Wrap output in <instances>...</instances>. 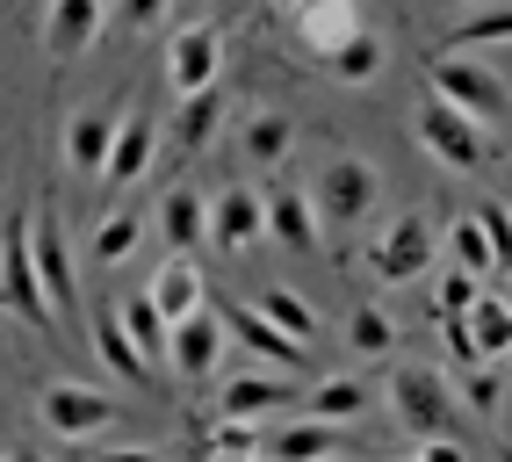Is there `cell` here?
<instances>
[{
    "instance_id": "cell-1",
    "label": "cell",
    "mask_w": 512,
    "mask_h": 462,
    "mask_svg": "<svg viewBox=\"0 0 512 462\" xmlns=\"http://www.w3.org/2000/svg\"><path fill=\"white\" fill-rule=\"evenodd\" d=\"M426 80H433L440 102H455V109H462V116H476V123H505V116H512V87L491 73L484 58L433 51V58H426Z\"/></svg>"
},
{
    "instance_id": "cell-2",
    "label": "cell",
    "mask_w": 512,
    "mask_h": 462,
    "mask_svg": "<svg viewBox=\"0 0 512 462\" xmlns=\"http://www.w3.org/2000/svg\"><path fill=\"white\" fill-rule=\"evenodd\" d=\"M419 138H426V152L440 159V167H455V174H484L498 159V145L484 138V123L462 116L455 102H440V94L419 102Z\"/></svg>"
},
{
    "instance_id": "cell-3",
    "label": "cell",
    "mask_w": 512,
    "mask_h": 462,
    "mask_svg": "<svg viewBox=\"0 0 512 462\" xmlns=\"http://www.w3.org/2000/svg\"><path fill=\"white\" fill-rule=\"evenodd\" d=\"M375 195H383V174H375L368 159L339 152V159H325V174H318V188H311V210H318L325 231H354V224L375 210Z\"/></svg>"
},
{
    "instance_id": "cell-4",
    "label": "cell",
    "mask_w": 512,
    "mask_h": 462,
    "mask_svg": "<svg viewBox=\"0 0 512 462\" xmlns=\"http://www.w3.org/2000/svg\"><path fill=\"white\" fill-rule=\"evenodd\" d=\"M0 304H8L22 325L51 333V289L37 275V253H29V217H15L8 239H0Z\"/></svg>"
},
{
    "instance_id": "cell-5",
    "label": "cell",
    "mask_w": 512,
    "mask_h": 462,
    "mask_svg": "<svg viewBox=\"0 0 512 462\" xmlns=\"http://www.w3.org/2000/svg\"><path fill=\"white\" fill-rule=\"evenodd\" d=\"M390 405H397L404 426H412V441L455 434V383L440 369H397L390 376Z\"/></svg>"
},
{
    "instance_id": "cell-6",
    "label": "cell",
    "mask_w": 512,
    "mask_h": 462,
    "mask_svg": "<svg viewBox=\"0 0 512 462\" xmlns=\"http://www.w3.org/2000/svg\"><path fill=\"white\" fill-rule=\"evenodd\" d=\"M433 246H440V231L412 210V217H397V224L375 231L368 268H375V282H419V275L433 268Z\"/></svg>"
},
{
    "instance_id": "cell-7",
    "label": "cell",
    "mask_w": 512,
    "mask_h": 462,
    "mask_svg": "<svg viewBox=\"0 0 512 462\" xmlns=\"http://www.w3.org/2000/svg\"><path fill=\"white\" fill-rule=\"evenodd\" d=\"M29 253H37V275H44V289H51V304L73 311V304H80V268H73V246H65L58 203H44L37 217H29Z\"/></svg>"
},
{
    "instance_id": "cell-8",
    "label": "cell",
    "mask_w": 512,
    "mask_h": 462,
    "mask_svg": "<svg viewBox=\"0 0 512 462\" xmlns=\"http://www.w3.org/2000/svg\"><path fill=\"white\" fill-rule=\"evenodd\" d=\"M37 412H44V426L58 441H87V434H101V426L116 419L109 390H94V383H51L37 398Z\"/></svg>"
},
{
    "instance_id": "cell-9",
    "label": "cell",
    "mask_w": 512,
    "mask_h": 462,
    "mask_svg": "<svg viewBox=\"0 0 512 462\" xmlns=\"http://www.w3.org/2000/svg\"><path fill=\"white\" fill-rule=\"evenodd\" d=\"M224 325H231V340L246 347V354H260V361H282L289 376L303 369V361H311V347H303L296 333H282V325L267 318L260 304H224Z\"/></svg>"
},
{
    "instance_id": "cell-10",
    "label": "cell",
    "mask_w": 512,
    "mask_h": 462,
    "mask_svg": "<svg viewBox=\"0 0 512 462\" xmlns=\"http://www.w3.org/2000/svg\"><path fill=\"white\" fill-rule=\"evenodd\" d=\"M224 340H231V325H224V311H188V318H174V369L188 376V383H202V376H217V354H224Z\"/></svg>"
},
{
    "instance_id": "cell-11",
    "label": "cell",
    "mask_w": 512,
    "mask_h": 462,
    "mask_svg": "<svg viewBox=\"0 0 512 462\" xmlns=\"http://www.w3.org/2000/svg\"><path fill=\"white\" fill-rule=\"evenodd\" d=\"M217 22H181L174 29V51H166V80H174L181 94H195V87H210L217 80Z\"/></svg>"
},
{
    "instance_id": "cell-12",
    "label": "cell",
    "mask_w": 512,
    "mask_h": 462,
    "mask_svg": "<svg viewBox=\"0 0 512 462\" xmlns=\"http://www.w3.org/2000/svg\"><path fill=\"white\" fill-rule=\"evenodd\" d=\"M87 340H94V354L109 361V369L130 383V390H145L152 383V354L130 340V325H123V311H94V325H87Z\"/></svg>"
},
{
    "instance_id": "cell-13",
    "label": "cell",
    "mask_w": 512,
    "mask_h": 462,
    "mask_svg": "<svg viewBox=\"0 0 512 462\" xmlns=\"http://www.w3.org/2000/svg\"><path fill=\"white\" fill-rule=\"evenodd\" d=\"M94 37H101V0H51V8H44V51L58 65L80 58Z\"/></svg>"
},
{
    "instance_id": "cell-14",
    "label": "cell",
    "mask_w": 512,
    "mask_h": 462,
    "mask_svg": "<svg viewBox=\"0 0 512 462\" xmlns=\"http://www.w3.org/2000/svg\"><path fill=\"white\" fill-rule=\"evenodd\" d=\"M260 231H267V195H253V188H224L217 203H210V239H217L224 253L253 246Z\"/></svg>"
},
{
    "instance_id": "cell-15",
    "label": "cell",
    "mask_w": 512,
    "mask_h": 462,
    "mask_svg": "<svg viewBox=\"0 0 512 462\" xmlns=\"http://www.w3.org/2000/svg\"><path fill=\"white\" fill-rule=\"evenodd\" d=\"M116 123H123V116H109V109H80L73 123H65V159H73V174H94V181H101L109 145H116Z\"/></svg>"
},
{
    "instance_id": "cell-16",
    "label": "cell",
    "mask_w": 512,
    "mask_h": 462,
    "mask_svg": "<svg viewBox=\"0 0 512 462\" xmlns=\"http://www.w3.org/2000/svg\"><path fill=\"white\" fill-rule=\"evenodd\" d=\"M275 405H296L289 369L282 376H224V390H217V412H231V419H260Z\"/></svg>"
},
{
    "instance_id": "cell-17",
    "label": "cell",
    "mask_w": 512,
    "mask_h": 462,
    "mask_svg": "<svg viewBox=\"0 0 512 462\" xmlns=\"http://www.w3.org/2000/svg\"><path fill=\"white\" fill-rule=\"evenodd\" d=\"M267 231L289 246V253H311L318 246V210L303 188H267Z\"/></svg>"
},
{
    "instance_id": "cell-18",
    "label": "cell",
    "mask_w": 512,
    "mask_h": 462,
    "mask_svg": "<svg viewBox=\"0 0 512 462\" xmlns=\"http://www.w3.org/2000/svg\"><path fill=\"white\" fill-rule=\"evenodd\" d=\"M152 145H159L152 116H123V123H116V145H109V167H101V181L130 188V181H138V174L152 167Z\"/></svg>"
},
{
    "instance_id": "cell-19",
    "label": "cell",
    "mask_w": 512,
    "mask_h": 462,
    "mask_svg": "<svg viewBox=\"0 0 512 462\" xmlns=\"http://www.w3.org/2000/svg\"><path fill=\"white\" fill-rule=\"evenodd\" d=\"M159 231H166L174 253H188L195 239H210V203H202L195 188H166L159 195Z\"/></svg>"
},
{
    "instance_id": "cell-20",
    "label": "cell",
    "mask_w": 512,
    "mask_h": 462,
    "mask_svg": "<svg viewBox=\"0 0 512 462\" xmlns=\"http://www.w3.org/2000/svg\"><path fill=\"white\" fill-rule=\"evenodd\" d=\"M145 289H152V304L166 311V325H174V318H188V311L202 304V275H195V260H181V253H174V260H159Z\"/></svg>"
},
{
    "instance_id": "cell-21",
    "label": "cell",
    "mask_w": 512,
    "mask_h": 462,
    "mask_svg": "<svg viewBox=\"0 0 512 462\" xmlns=\"http://www.w3.org/2000/svg\"><path fill=\"white\" fill-rule=\"evenodd\" d=\"M217 123H224V87L210 80V87H195V94H181V152H202L217 138Z\"/></svg>"
},
{
    "instance_id": "cell-22",
    "label": "cell",
    "mask_w": 512,
    "mask_h": 462,
    "mask_svg": "<svg viewBox=\"0 0 512 462\" xmlns=\"http://www.w3.org/2000/svg\"><path fill=\"white\" fill-rule=\"evenodd\" d=\"M238 145H246L253 167H282V159L296 152V123L289 116H246V138Z\"/></svg>"
},
{
    "instance_id": "cell-23",
    "label": "cell",
    "mask_w": 512,
    "mask_h": 462,
    "mask_svg": "<svg viewBox=\"0 0 512 462\" xmlns=\"http://www.w3.org/2000/svg\"><path fill=\"white\" fill-rule=\"evenodd\" d=\"M354 29H361V22H354V0H311V8H303V37H311L325 58L347 44Z\"/></svg>"
},
{
    "instance_id": "cell-24",
    "label": "cell",
    "mask_w": 512,
    "mask_h": 462,
    "mask_svg": "<svg viewBox=\"0 0 512 462\" xmlns=\"http://www.w3.org/2000/svg\"><path fill=\"white\" fill-rule=\"evenodd\" d=\"M267 448L275 455H332L339 448V419H296V426H275V434H267Z\"/></svg>"
},
{
    "instance_id": "cell-25",
    "label": "cell",
    "mask_w": 512,
    "mask_h": 462,
    "mask_svg": "<svg viewBox=\"0 0 512 462\" xmlns=\"http://www.w3.org/2000/svg\"><path fill=\"white\" fill-rule=\"evenodd\" d=\"M123 325H130V340H138L152 361L166 354V347H174V325H166V311L152 304V289H138V296H130V304H123Z\"/></svg>"
},
{
    "instance_id": "cell-26",
    "label": "cell",
    "mask_w": 512,
    "mask_h": 462,
    "mask_svg": "<svg viewBox=\"0 0 512 462\" xmlns=\"http://www.w3.org/2000/svg\"><path fill=\"white\" fill-rule=\"evenodd\" d=\"M469 333H476L484 354H512V304L505 296H476L469 304Z\"/></svg>"
},
{
    "instance_id": "cell-27",
    "label": "cell",
    "mask_w": 512,
    "mask_h": 462,
    "mask_svg": "<svg viewBox=\"0 0 512 462\" xmlns=\"http://www.w3.org/2000/svg\"><path fill=\"white\" fill-rule=\"evenodd\" d=\"M332 73L347 80V87H368L375 73H383V44H375L368 29H354V37H347V44L332 51Z\"/></svg>"
},
{
    "instance_id": "cell-28",
    "label": "cell",
    "mask_w": 512,
    "mask_h": 462,
    "mask_svg": "<svg viewBox=\"0 0 512 462\" xmlns=\"http://www.w3.org/2000/svg\"><path fill=\"white\" fill-rule=\"evenodd\" d=\"M138 239H145V224L130 217V210L101 217V224H94V260H101V268H116V260H130V253H138Z\"/></svg>"
},
{
    "instance_id": "cell-29",
    "label": "cell",
    "mask_w": 512,
    "mask_h": 462,
    "mask_svg": "<svg viewBox=\"0 0 512 462\" xmlns=\"http://www.w3.org/2000/svg\"><path fill=\"white\" fill-rule=\"evenodd\" d=\"M311 412H318V419H361V412H368V383H354V376L318 383V390H311Z\"/></svg>"
},
{
    "instance_id": "cell-30",
    "label": "cell",
    "mask_w": 512,
    "mask_h": 462,
    "mask_svg": "<svg viewBox=\"0 0 512 462\" xmlns=\"http://www.w3.org/2000/svg\"><path fill=\"white\" fill-rule=\"evenodd\" d=\"M491 44H512V8H484L448 37V51H491Z\"/></svg>"
},
{
    "instance_id": "cell-31",
    "label": "cell",
    "mask_w": 512,
    "mask_h": 462,
    "mask_svg": "<svg viewBox=\"0 0 512 462\" xmlns=\"http://www.w3.org/2000/svg\"><path fill=\"white\" fill-rule=\"evenodd\" d=\"M260 311H267V318H275V325H282V333H296V340H311V333H318V311H311V304H303V296H296V289H260Z\"/></svg>"
},
{
    "instance_id": "cell-32",
    "label": "cell",
    "mask_w": 512,
    "mask_h": 462,
    "mask_svg": "<svg viewBox=\"0 0 512 462\" xmlns=\"http://www.w3.org/2000/svg\"><path fill=\"white\" fill-rule=\"evenodd\" d=\"M347 347L375 361V354H390V347H397V325H390L383 311H375V304H361V311L347 318Z\"/></svg>"
},
{
    "instance_id": "cell-33",
    "label": "cell",
    "mask_w": 512,
    "mask_h": 462,
    "mask_svg": "<svg viewBox=\"0 0 512 462\" xmlns=\"http://www.w3.org/2000/svg\"><path fill=\"white\" fill-rule=\"evenodd\" d=\"M455 268H469V275L498 268V260H491V231H484V217H462V224H455Z\"/></svg>"
},
{
    "instance_id": "cell-34",
    "label": "cell",
    "mask_w": 512,
    "mask_h": 462,
    "mask_svg": "<svg viewBox=\"0 0 512 462\" xmlns=\"http://www.w3.org/2000/svg\"><path fill=\"white\" fill-rule=\"evenodd\" d=\"M210 448L217 455H253V448H267V434L253 419H231V412H217V426H210Z\"/></svg>"
},
{
    "instance_id": "cell-35",
    "label": "cell",
    "mask_w": 512,
    "mask_h": 462,
    "mask_svg": "<svg viewBox=\"0 0 512 462\" xmlns=\"http://www.w3.org/2000/svg\"><path fill=\"white\" fill-rule=\"evenodd\" d=\"M476 296H484V289H476V275H469V268H455L448 282L433 289V311H440V318H462V311L476 304Z\"/></svg>"
},
{
    "instance_id": "cell-36",
    "label": "cell",
    "mask_w": 512,
    "mask_h": 462,
    "mask_svg": "<svg viewBox=\"0 0 512 462\" xmlns=\"http://www.w3.org/2000/svg\"><path fill=\"white\" fill-rule=\"evenodd\" d=\"M440 340H448L455 369H476V361H491L484 347H476V333H469V311H462V318H440Z\"/></svg>"
},
{
    "instance_id": "cell-37",
    "label": "cell",
    "mask_w": 512,
    "mask_h": 462,
    "mask_svg": "<svg viewBox=\"0 0 512 462\" xmlns=\"http://www.w3.org/2000/svg\"><path fill=\"white\" fill-rule=\"evenodd\" d=\"M462 398H469V412H484V419H498V376L476 361V369H462Z\"/></svg>"
},
{
    "instance_id": "cell-38",
    "label": "cell",
    "mask_w": 512,
    "mask_h": 462,
    "mask_svg": "<svg viewBox=\"0 0 512 462\" xmlns=\"http://www.w3.org/2000/svg\"><path fill=\"white\" fill-rule=\"evenodd\" d=\"M476 217H484V231H491V260L512 275V210H505V203H484Z\"/></svg>"
},
{
    "instance_id": "cell-39",
    "label": "cell",
    "mask_w": 512,
    "mask_h": 462,
    "mask_svg": "<svg viewBox=\"0 0 512 462\" xmlns=\"http://www.w3.org/2000/svg\"><path fill=\"white\" fill-rule=\"evenodd\" d=\"M166 22V0H123V29H159Z\"/></svg>"
},
{
    "instance_id": "cell-40",
    "label": "cell",
    "mask_w": 512,
    "mask_h": 462,
    "mask_svg": "<svg viewBox=\"0 0 512 462\" xmlns=\"http://www.w3.org/2000/svg\"><path fill=\"white\" fill-rule=\"evenodd\" d=\"M505 304H512V275H505Z\"/></svg>"
},
{
    "instance_id": "cell-41",
    "label": "cell",
    "mask_w": 512,
    "mask_h": 462,
    "mask_svg": "<svg viewBox=\"0 0 512 462\" xmlns=\"http://www.w3.org/2000/svg\"><path fill=\"white\" fill-rule=\"evenodd\" d=\"M289 8H303V0H289Z\"/></svg>"
},
{
    "instance_id": "cell-42",
    "label": "cell",
    "mask_w": 512,
    "mask_h": 462,
    "mask_svg": "<svg viewBox=\"0 0 512 462\" xmlns=\"http://www.w3.org/2000/svg\"><path fill=\"white\" fill-rule=\"evenodd\" d=\"M303 8H311V0H303Z\"/></svg>"
}]
</instances>
